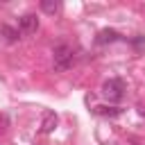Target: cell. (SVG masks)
Masks as SVG:
<instances>
[{"mask_svg":"<svg viewBox=\"0 0 145 145\" xmlns=\"http://www.w3.org/2000/svg\"><path fill=\"white\" fill-rule=\"evenodd\" d=\"M52 57H54V70H68L70 66H72V61H75V50L68 45V43H59L57 48H54V52H52Z\"/></svg>","mask_w":145,"mask_h":145,"instance_id":"1","label":"cell"},{"mask_svg":"<svg viewBox=\"0 0 145 145\" xmlns=\"http://www.w3.org/2000/svg\"><path fill=\"white\" fill-rule=\"evenodd\" d=\"M102 95L109 100V102H120L122 95H125V82L113 77V79H106L104 86H102Z\"/></svg>","mask_w":145,"mask_h":145,"instance_id":"2","label":"cell"},{"mask_svg":"<svg viewBox=\"0 0 145 145\" xmlns=\"http://www.w3.org/2000/svg\"><path fill=\"white\" fill-rule=\"evenodd\" d=\"M18 29L25 32V34H34V32L39 29V18H36L34 14H25V16H20V18H18Z\"/></svg>","mask_w":145,"mask_h":145,"instance_id":"3","label":"cell"},{"mask_svg":"<svg viewBox=\"0 0 145 145\" xmlns=\"http://www.w3.org/2000/svg\"><path fill=\"white\" fill-rule=\"evenodd\" d=\"M57 122H59L57 113H54V111H45L43 122H41V131H43V134H52V131H54V127H57Z\"/></svg>","mask_w":145,"mask_h":145,"instance_id":"4","label":"cell"},{"mask_svg":"<svg viewBox=\"0 0 145 145\" xmlns=\"http://www.w3.org/2000/svg\"><path fill=\"white\" fill-rule=\"evenodd\" d=\"M0 36L7 43H16L20 39V29L18 27H11V25H0Z\"/></svg>","mask_w":145,"mask_h":145,"instance_id":"5","label":"cell"},{"mask_svg":"<svg viewBox=\"0 0 145 145\" xmlns=\"http://www.w3.org/2000/svg\"><path fill=\"white\" fill-rule=\"evenodd\" d=\"M113 41H120V34H118L116 29H102V32L97 34V43H100V45L113 43Z\"/></svg>","mask_w":145,"mask_h":145,"instance_id":"6","label":"cell"},{"mask_svg":"<svg viewBox=\"0 0 145 145\" xmlns=\"http://www.w3.org/2000/svg\"><path fill=\"white\" fill-rule=\"evenodd\" d=\"M97 116H109V118H116V116H120L122 113V109L120 106H95L93 109Z\"/></svg>","mask_w":145,"mask_h":145,"instance_id":"7","label":"cell"},{"mask_svg":"<svg viewBox=\"0 0 145 145\" xmlns=\"http://www.w3.org/2000/svg\"><path fill=\"white\" fill-rule=\"evenodd\" d=\"M41 9H43L45 14H57V11H59V2H52V0H43V2H41Z\"/></svg>","mask_w":145,"mask_h":145,"instance_id":"8","label":"cell"},{"mask_svg":"<svg viewBox=\"0 0 145 145\" xmlns=\"http://www.w3.org/2000/svg\"><path fill=\"white\" fill-rule=\"evenodd\" d=\"M5 125H7V116H0V134L5 131Z\"/></svg>","mask_w":145,"mask_h":145,"instance_id":"9","label":"cell"}]
</instances>
